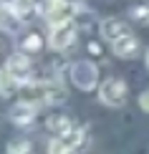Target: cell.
<instances>
[{"label": "cell", "mask_w": 149, "mask_h": 154, "mask_svg": "<svg viewBox=\"0 0 149 154\" xmlns=\"http://www.w3.org/2000/svg\"><path fill=\"white\" fill-rule=\"evenodd\" d=\"M20 96H23V101L38 106V104H61V101H66L68 91L56 81H38V83L25 81L20 86Z\"/></svg>", "instance_id": "cell-1"}, {"label": "cell", "mask_w": 149, "mask_h": 154, "mask_svg": "<svg viewBox=\"0 0 149 154\" xmlns=\"http://www.w3.org/2000/svg\"><path fill=\"white\" fill-rule=\"evenodd\" d=\"M71 81L76 83V88L81 91H94L99 86V68L91 61H76L71 66Z\"/></svg>", "instance_id": "cell-2"}, {"label": "cell", "mask_w": 149, "mask_h": 154, "mask_svg": "<svg viewBox=\"0 0 149 154\" xmlns=\"http://www.w3.org/2000/svg\"><path fill=\"white\" fill-rule=\"evenodd\" d=\"M99 99L106 106H121L126 101V83L121 79H106L99 86Z\"/></svg>", "instance_id": "cell-3"}, {"label": "cell", "mask_w": 149, "mask_h": 154, "mask_svg": "<svg viewBox=\"0 0 149 154\" xmlns=\"http://www.w3.org/2000/svg\"><path fill=\"white\" fill-rule=\"evenodd\" d=\"M76 10H79V5H76L73 0H51L48 8H46V20L51 25L68 23V20H73Z\"/></svg>", "instance_id": "cell-4"}, {"label": "cell", "mask_w": 149, "mask_h": 154, "mask_svg": "<svg viewBox=\"0 0 149 154\" xmlns=\"http://www.w3.org/2000/svg\"><path fill=\"white\" fill-rule=\"evenodd\" d=\"M73 41H76V25H73V20L51 25L48 46L53 48V51H66L68 46H73Z\"/></svg>", "instance_id": "cell-5"}, {"label": "cell", "mask_w": 149, "mask_h": 154, "mask_svg": "<svg viewBox=\"0 0 149 154\" xmlns=\"http://www.w3.org/2000/svg\"><path fill=\"white\" fill-rule=\"evenodd\" d=\"M5 68L15 76L20 83H25L30 79V71H33V66H30V58H28V53H13L8 61H5Z\"/></svg>", "instance_id": "cell-6"}, {"label": "cell", "mask_w": 149, "mask_h": 154, "mask_svg": "<svg viewBox=\"0 0 149 154\" xmlns=\"http://www.w3.org/2000/svg\"><path fill=\"white\" fill-rule=\"evenodd\" d=\"M20 15H18L15 5L13 3H5V0H0V30H5V33H18L20 30Z\"/></svg>", "instance_id": "cell-7"}, {"label": "cell", "mask_w": 149, "mask_h": 154, "mask_svg": "<svg viewBox=\"0 0 149 154\" xmlns=\"http://www.w3.org/2000/svg\"><path fill=\"white\" fill-rule=\"evenodd\" d=\"M126 33H132V30H129V25L121 20V18H106V20L101 23V35L106 38L109 43L119 41V38L126 35Z\"/></svg>", "instance_id": "cell-8"}, {"label": "cell", "mask_w": 149, "mask_h": 154, "mask_svg": "<svg viewBox=\"0 0 149 154\" xmlns=\"http://www.w3.org/2000/svg\"><path fill=\"white\" fill-rule=\"evenodd\" d=\"M111 48H114V53L119 56V58H134V56L139 53V41L132 33H126V35H121L119 41H114Z\"/></svg>", "instance_id": "cell-9"}, {"label": "cell", "mask_w": 149, "mask_h": 154, "mask_svg": "<svg viewBox=\"0 0 149 154\" xmlns=\"http://www.w3.org/2000/svg\"><path fill=\"white\" fill-rule=\"evenodd\" d=\"M36 119V104H28V101H20L10 109V121L18 126H28L30 121Z\"/></svg>", "instance_id": "cell-10"}, {"label": "cell", "mask_w": 149, "mask_h": 154, "mask_svg": "<svg viewBox=\"0 0 149 154\" xmlns=\"http://www.w3.org/2000/svg\"><path fill=\"white\" fill-rule=\"evenodd\" d=\"M20 86H23V83L18 81L8 68H0V96H13V94H18V91H20Z\"/></svg>", "instance_id": "cell-11"}, {"label": "cell", "mask_w": 149, "mask_h": 154, "mask_svg": "<svg viewBox=\"0 0 149 154\" xmlns=\"http://www.w3.org/2000/svg\"><path fill=\"white\" fill-rule=\"evenodd\" d=\"M46 126L56 134V137H63L66 131H71V129H73L71 119H68V116H63V114H56V116H51V119L46 121Z\"/></svg>", "instance_id": "cell-12"}, {"label": "cell", "mask_w": 149, "mask_h": 154, "mask_svg": "<svg viewBox=\"0 0 149 154\" xmlns=\"http://www.w3.org/2000/svg\"><path fill=\"white\" fill-rule=\"evenodd\" d=\"M20 48H23V53H38V51L43 48L41 33H28V35L20 41Z\"/></svg>", "instance_id": "cell-13"}, {"label": "cell", "mask_w": 149, "mask_h": 154, "mask_svg": "<svg viewBox=\"0 0 149 154\" xmlns=\"http://www.w3.org/2000/svg\"><path fill=\"white\" fill-rule=\"evenodd\" d=\"M8 154H33V144L28 139H13L8 144Z\"/></svg>", "instance_id": "cell-14"}, {"label": "cell", "mask_w": 149, "mask_h": 154, "mask_svg": "<svg viewBox=\"0 0 149 154\" xmlns=\"http://www.w3.org/2000/svg\"><path fill=\"white\" fill-rule=\"evenodd\" d=\"M71 152H73V149H71V146L63 142L61 137H56L53 142L48 144V154H71Z\"/></svg>", "instance_id": "cell-15"}, {"label": "cell", "mask_w": 149, "mask_h": 154, "mask_svg": "<svg viewBox=\"0 0 149 154\" xmlns=\"http://www.w3.org/2000/svg\"><path fill=\"white\" fill-rule=\"evenodd\" d=\"M129 15H132L134 20H147L149 18V8L147 5H134V8L129 10Z\"/></svg>", "instance_id": "cell-16"}, {"label": "cell", "mask_w": 149, "mask_h": 154, "mask_svg": "<svg viewBox=\"0 0 149 154\" xmlns=\"http://www.w3.org/2000/svg\"><path fill=\"white\" fill-rule=\"evenodd\" d=\"M139 106H141V111H149V91H144L139 96Z\"/></svg>", "instance_id": "cell-17"}, {"label": "cell", "mask_w": 149, "mask_h": 154, "mask_svg": "<svg viewBox=\"0 0 149 154\" xmlns=\"http://www.w3.org/2000/svg\"><path fill=\"white\" fill-rule=\"evenodd\" d=\"M147 66H149V56H147Z\"/></svg>", "instance_id": "cell-18"}, {"label": "cell", "mask_w": 149, "mask_h": 154, "mask_svg": "<svg viewBox=\"0 0 149 154\" xmlns=\"http://www.w3.org/2000/svg\"><path fill=\"white\" fill-rule=\"evenodd\" d=\"M147 23H149V18H147Z\"/></svg>", "instance_id": "cell-19"}]
</instances>
